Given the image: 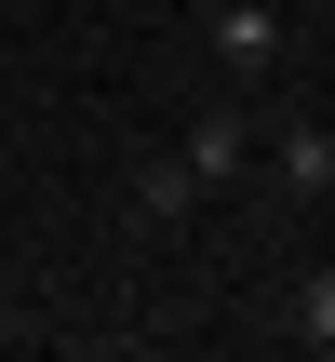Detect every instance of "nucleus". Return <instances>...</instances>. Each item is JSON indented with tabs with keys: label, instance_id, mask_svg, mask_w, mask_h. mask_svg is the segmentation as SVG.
<instances>
[{
	"label": "nucleus",
	"instance_id": "f257e3e1",
	"mask_svg": "<svg viewBox=\"0 0 335 362\" xmlns=\"http://www.w3.org/2000/svg\"><path fill=\"white\" fill-rule=\"evenodd\" d=\"M201 40L228 54V81H269V67H282V13H269V0H215Z\"/></svg>",
	"mask_w": 335,
	"mask_h": 362
},
{
	"label": "nucleus",
	"instance_id": "f03ea898",
	"mask_svg": "<svg viewBox=\"0 0 335 362\" xmlns=\"http://www.w3.org/2000/svg\"><path fill=\"white\" fill-rule=\"evenodd\" d=\"M242 148H255V121H242V107H215V121H188V148H175V161H188L201 188H228V175H242Z\"/></svg>",
	"mask_w": 335,
	"mask_h": 362
},
{
	"label": "nucleus",
	"instance_id": "7ed1b4c3",
	"mask_svg": "<svg viewBox=\"0 0 335 362\" xmlns=\"http://www.w3.org/2000/svg\"><path fill=\"white\" fill-rule=\"evenodd\" d=\"M188 202H201V175H188L175 148H161V161H134V215H148V228H175Z\"/></svg>",
	"mask_w": 335,
	"mask_h": 362
},
{
	"label": "nucleus",
	"instance_id": "20e7f679",
	"mask_svg": "<svg viewBox=\"0 0 335 362\" xmlns=\"http://www.w3.org/2000/svg\"><path fill=\"white\" fill-rule=\"evenodd\" d=\"M282 188H295V202L335 188V121H295V134H282Z\"/></svg>",
	"mask_w": 335,
	"mask_h": 362
},
{
	"label": "nucleus",
	"instance_id": "39448f33",
	"mask_svg": "<svg viewBox=\"0 0 335 362\" xmlns=\"http://www.w3.org/2000/svg\"><path fill=\"white\" fill-rule=\"evenodd\" d=\"M295 336H309V349H335V269L309 282V296H295Z\"/></svg>",
	"mask_w": 335,
	"mask_h": 362
}]
</instances>
